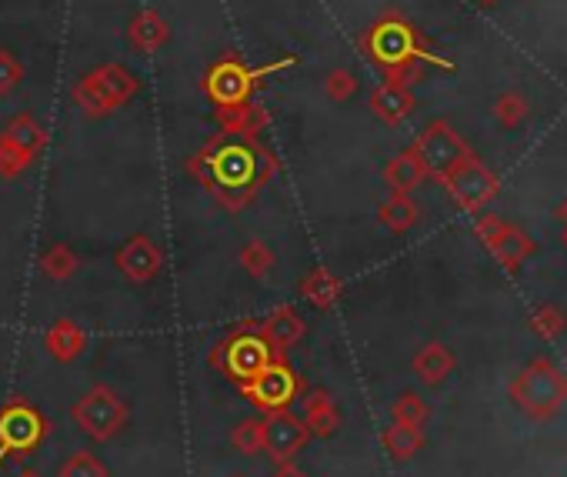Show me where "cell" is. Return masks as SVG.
<instances>
[{
	"label": "cell",
	"mask_w": 567,
	"mask_h": 477,
	"mask_svg": "<svg viewBox=\"0 0 567 477\" xmlns=\"http://www.w3.org/2000/svg\"><path fill=\"white\" fill-rule=\"evenodd\" d=\"M187 167L214 190V197L227 210H240L244 204H250L260 180L274 170V164L267 167L264 157L244 141L214 144L204 154H197Z\"/></svg>",
	"instance_id": "cell-1"
},
{
	"label": "cell",
	"mask_w": 567,
	"mask_h": 477,
	"mask_svg": "<svg viewBox=\"0 0 567 477\" xmlns=\"http://www.w3.org/2000/svg\"><path fill=\"white\" fill-rule=\"evenodd\" d=\"M364 48H368L371 61L388 71V81H398V84H408V87L421 77V64H427V61L451 71V64L434 58L421 44L417 31L401 18H384L381 24H374L371 34L364 38Z\"/></svg>",
	"instance_id": "cell-2"
},
{
	"label": "cell",
	"mask_w": 567,
	"mask_h": 477,
	"mask_svg": "<svg viewBox=\"0 0 567 477\" xmlns=\"http://www.w3.org/2000/svg\"><path fill=\"white\" fill-rule=\"evenodd\" d=\"M507 394L524 417L550 421L567 404V374L550 357H534L511 377Z\"/></svg>",
	"instance_id": "cell-3"
},
{
	"label": "cell",
	"mask_w": 567,
	"mask_h": 477,
	"mask_svg": "<svg viewBox=\"0 0 567 477\" xmlns=\"http://www.w3.org/2000/svg\"><path fill=\"white\" fill-rule=\"evenodd\" d=\"M274 357H284L270 348V341L260 334V324H244L230 331L214 351H210V367L234 381L237 387L247 384L254 374H260Z\"/></svg>",
	"instance_id": "cell-4"
},
{
	"label": "cell",
	"mask_w": 567,
	"mask_h": 477,
	"mask_svg": "<svg viewBox=\"0 0 567 477\" xmlns=\"http://www.w3.org/2000/svg\"><path fill=\"white\" fill-rule=\"evenodd\" d=\"M51 434V421L24 397H14L0 407V460H24L34 454Z\"/></svg>",
	"instance_id": "cell-5"
},
{
	"label": "cell",
	"mask_w": 567,
	"mask_h": 477,
	"mask_svg": "<svg viewBox=\"0 0 567 477\" xmlns=\"http://www.w3.org/2000/svg\"><path fill=\"white\" fill-rule=\"evenodd\" d=\"M240 394L260 411V414H274V411H291V404L305 394V381L301 374L284 361L274 357L260 374H254L247 384H240Z\"/></svg>",
	"instance_id": "cell-6"
},
{
	"label": "cell",
	"mask_w": 567,
	"mask_h": 477,
	"mask_svg": "<svg viewBox=\"0 0 567 477\" xmlns=\"http://www.w3.org/2000/svg\"><path fill=\"white\" fill-rule=\"evenodd\" d=\"M74 424L97 444H107L111 437H117L127 424V404L121 401L117 391H111L107 384L91 387L81 401H74L71 407Z\"/></svg>",
	"instance_id": "cell-7"
},
{
	"label": "cell",
	"mask_w": 567,
	"mask_h": 477,
	"mask_svg": "<svg viewBox=\"0 0 567 477\" xmlns=\"http://www.w3.org/2000/svg\"><path fill=\"white\" fill-rule=\"evenodd\" d=\"M411 151H414L417 160L424 164L427 177H437V180H444V177L471 154V147L464 144V137H461L451 124H444V121H431V124L421 131V137L414 141Z\"/></svg>",
	"instance_id": "cell-8"
},
{
	"label": "cell",
	"mask_w": 567,
	"mask_h": 477,
	"mask_svg": "<svg viewBox=\"0 0 567 477\" xmlns=\"http://www.w3.org/2000/svg\"><path fill=\"white\" fill-rule=\"evenodd\" d=\"M444 187H447V194L454 197V204L461 207V210H471V214H477V210H484L494 197H497V190H501V180H497V174H491L487 167H484V160L471 151L444 180H441Z\"/></svg>",
	"instance_id": "cell-9"
},
{
	"label": "cell",
	"mask_w": 567,
	"mask_h": 477,
	"mask_svg": "<svg viewBox=\"0 0 567 477\" xmlns=\"http://www.w3.org/2000/svg\"><path fill=\"white\" fill-rule=\"evenodd\" d=\"M311 440V431L305 424V417L291 414V411H274L264 414V454L280 464V460H295Z\"/></svg>",
	"instance_id": "cell-10"
},
{
	"label": "cell",
	"mask_w": 567,
	"mask_h": 477,
	"mask_svg": "<svg viewBox=\"0 0 567 477\" xmlns=\"http://www.w3.org/2000/svg\"><path fill=\"white\" fill-rule=\"evenodd\" d=\"M134 91H137V81H134L124 68H101L97 74H91V77L81 81L78 101H81L91 114H104V111L124 104Z\"/></svg>",
	"instance_id": "cell-11"
},
{
	"label": "cell",
	"mask_w": 567,
	"mask_h": 477,
	"mask_svg": "<svg viewBox=\"0 0 567 477\" xmlns=\"http://www.w3.org/2000/svg\"><path fill=\"white\" fill-rule=\"evenodd\" d=\"M270 71H274V68L254 74V71H247V68L237 64V61H224V64H217V68L207 74V94H210V101L220 104V107H240V104L247 101V91H250L254 77L270 74Z\"/></svg>",
	"instance_id": "cell-12"
},
{
	"label": "cell",
	"mask_w": 567,
	"mask_h": 477,
	"mask_svg": "<svg viewBox=\"0 0 567 477\" xmlns=\"http://www.w3.org/2000/svg\"><path fill=\"white\" fill-rule=\"evenodd\" d=\"M117 268L127 281L134 284H144V281H154L157 271H161V251L151 237L137 234L131 241L117 251Z\"/></svg>",
	"instance_id": "cell-13"
},
{
	"label": "cell",
	"mask_w": 567,
	"mask_h": 477,
	"mask_svg": "<svg viewBox=\"0 0 567 477\" xmlns=\"http://www.w3.org/2000/svg\"><path fill=\"white\" fill-rule=\"evenodd\" d=\"M487 251L494 255V261H497L501 268L517 271L527 258H534V255H537V241H534V237H530L527 230H520V227L507 224V227L497 234V241H494Z\"/></svg>",
	"instance_id": "cell-14"
},
{
	"label": "cell",
	"mask_w": 567,
	"mask_h": 477,
	"mask_svg": "<svg viewBox=\"0 0 567 477\" xmlns=\"http://www.w3.org/2000/svg\"><path fill=\"white\" fill-rule=\"evenodd\" d=\"M305 318L295 308H277L267 321H260V334L270 341V348L277 354H284L288 348H295L305 338Z\"/></svg>",
	"instance_id": "cell-15"
},
{
	"label": "cell",
	"mask_w": 567,
	"mask_h": 477,
	"mask_svg": "<svg viewBox=\"0 0 567 477\" xmlns=\"http://www.w3.org/2000/svg\"><path fill=\"white\" fill-rule=\"evenodd\" d=\"M301 417H305L311 437H331V434H338V427H341V411H338L331 391H324V387L308 391V397H305V414H301Z\"/></svg>",
	"instance_id": "cell-16"
},
{
	"label": "cell",
	"mask_w": 567,
	"mask_h": 477,
	"mask_svg": "<svg viewBox=\"0 0 567 477\" xmlns=\"http://www.w3.org/2000/svg\"><path fill=\"white\" fill-rule=\"evenodd\" d=\"M371 111H374L384 124H401V121L414 111V94H411L408 84L384 81V84L371 94Z\"/></svg>",
	"instance_id": "cell-17"
},
{
	"label": "cell",
	"mask_w": 567,
	"mask_h": 477,
	"mask_svg": "<svg viewBox=\"0 0 567 477\" xmlns=\"http://www.w3.org/2000/svg\"><path fill=\"white\" fill-rule=\"evenodd\" d=\"M454 354H451V348L447 344H441V341H431V344H424L417 354H414V374L427 384V387H441L451 374H454Z\"/></svg>",
	"instance_id": "cell-18"
},
{
	"label": "cell",
	"mask_w": 567,
	"mask_h": 477,
	"mask_svg": "<svg viewBox=\"0 0 567 477\" xmlns=\"http://www.w3.org/2000/svg\"><path fill=\"white\" fill-rule=\"evenodd\" d=\"M384 180H388V187H391L394 194H411V190H417V187L427 180V170H424V164L417 160L414 151H404V154H398V157L384 167Z\"/></svg>",
	"instance_id": "cell-19"
},
{
	"label": "cell",
	"mask_w": 567,
	"mask_h": 477,
	"mask_svg": "<svg viewBox=\"0 0 567 477\" xmlns=\"http://www.w3.org/2000/svg\"><path fill=\"white\" fill-rule=\"evenodd\" d=\"M301 294H305V301H311L318 311H328V308H334L338 301H341V281L328 271V268H315L305 281H301V288H298Z\"/></svg>",
	"instance_id": "cell-20"
},
{
	"label": "cell",
	"mask_w": 567,
	"mask_h": 477,
	"mask_svg": "<svg viewBox=\"0 0 567 477\" xmlns=\"http://www.w3.org/2000/svg\"><path fill=\"white\" fill-rule=\"evenodd\" d=\"M378 217H381V224H384L388 230L408 234V230L421 220V207L411 200V194H391V197L381 204Z\"/></svg>",
	"instance_id": "cell-21"
},
{
	"label": "cell",
	"mask_w": 567,
	"mask_h": 477,
	"mask_svg": "<svg viewBox=\"0 0 567 477\" xmlns=\"http://www.w3.org/2000/svg\"><path fill=\"white\" fill-rule=\"evenodd\" d=\"M84 348H87V338H84V331H81L74 321H58V324L48 331V351H51V357H58L61 364L74 361Z\"/></svg>",
	"instance_id": "cell-22"
},
{
	"label": "cell",
	"mask_w": 567,
	"mask_h": 477,
	"mask_svg": "<svg viewBox=\"0 0 567 477\" xmlns=\"http://www.w3.org/2000/svg\"><path fill=\"white\" fill-rule=\"evenodd\" d=\"M0 144L4 147H11V151H18L24 160H34V154H38V147L44 144V134H41V127H38V121L34 117H18L11 127H8V134L0 137Z\"/></svg>",
	"instance_id": "cell-23"
},
{
	"label": "cell",
	"mask_w": 567,
	"mask_h": 477,
	"mask_svg": "<svg viewBox=\"0 0 567 477\" xmlns=\"http://www.w3.org/2000/svg\"><path fill=\"white\" fill-rule=\"evenodd\" d=\"M381 440H384V450L394 460H411L424 447V431L421 427H411V424H391L381 434Z\"/></svg>",
	"instance_id": "cell-24"
},
{
	"label": "cell",
	"mask_w": 567,
	"mask_h": 477,
	"mask_svg": "<svg viewBox=\"0 0 567 477\" xmlns=\"http://www.w3.org/2000/svg\"><path fill=\"white\" fill-rule=\"evenodd\" d=\"M530 117V101L520 94V91H504L497 101H494V121L507 131H517L524 121Z\"/></svg>",
	"instance_id": "cell-25"
},
{
	"label": "cell",
	"mask_w": 567,
	"mask_h": 477,
	"mask_svg": "<svg viewBox=\"0 0 567 477\" xmlns=\"http://www.w3.org/2000/svg\"><path fill=\"white\" fill-rule=\"evenodd\" d=\"M530 331L540 338V341H557L564 331H567V314L557 308V304H540L530 311Z\"/></svg>",
	"instance_id": "cell-26"
},
{
	"label": "cell",
	"mask_w": 567,
	"mask_h": 477,
	"mask_svg": "<svg viewBox=\"0 0 567 477\" xmlns=\"http://www.w3.org/2000/svg\"><path fill=\"white\" fill-rule=\"evenodd\" d=\"M427 417H431V407H427V401H424L421 394H414V391L398 394V401L391 404V421H394V424L424 427V424H427Z\"/></svg>",
	"instance_id": "cell-27"
},
{
	"label": "cell",
	"mask_w": 567,
	"mask_h": 477,
	"mask_svg": "<svg viewBox=\"0 0 567 477\" xmlns=\"http://www.w3.org/2000/svg\"><path fill=\"white\" fill-rule=\"evenodd\" d=\"M131 41L141 48V51H154L167 41V24L157 18V14H137L134 24H131Z\"/></svg>",
	"instance_id": "cell-28"
},
{
	"label": "cell",
	"mask_w": 567,
	"mask_h": 477,
	"mask_svg": "<svg viewBox=\"0 0 567 477\" xmlns=\"http://www.w3.org/2000/svg\"><path fill=\"white\" fill-rule=\"evenodd\" d=\"M230 447L237 454H260L264 447V417H244L230 427Z\"/></svg>",
	"instance_id": "cell-29"
},
{
	"label": "cell",
	"mask_w": 567,
	"mask_h": 477,
	"mask_svg": "<svg viewBox=\"0 0 567 477\" xmlns=\"http://www.w3.org/2000/svg\"><path fill=\"white\" fill-rule=\"evenodd\" d=\"M41 268L51 281H68L74 271H78V255L68 248V245H54L44 258H41Z\"/></svg>",
	"instance_id": "cell-30"
},
{
	"label": "cell",
	"mask_w": 567,
	"mask_h": 477,
	"mask_svg": "<svg viewBox=\"0 0 567 477\" xmlns=\"http://www.w3.org/2000/svg\"><path fill=\"white\" fill-rule=\"evenodd\" d=\"M58 477H111V470H107L94 454L78 450V454H71V457L61 464Z\"/></svg>",
	"instance_id": "cell-31"
},
{
	"label": "cell",
	"mask_w": 567,
	"mask_h": 477,
	"mask_svg": "<svg viewBox=\"0 0 567 477\" xmlns=\"http://www.w3.org/2000/svg\"><path fill=\"white\" fill-rule=\"evenodd\" d=\"M240 265H244V271L250 278H264L274 268V251L264 241H250V245L240 248Z\"/></svg>",
	"instance_id": "cell-32"
},
{
	"label": "cell",
	"mask_w": 567,
	"mask_h": 477,
	"mask_svg": "<svg viewBox=\"0 0 567 477\" xmlns=\"http://www.w3.org/2000/svg\"><path fill=\"white\" fill-rule=\"evenodd\" d=\"M324 91H328L331 101H348L358 91V81H354L351 71H331L328 81H324Z\"/></svg>",
	"instance_id": "cell-33"
},
{
	"label": "cell",
	"mask_w": 567,
	"mask_h": 477,
	"mask_svg": "<svg viewBox=\"0 0 567 477\" xmlns=\"http://www.w3.org/2000/svg\"><path fill=\"white\" fill-rule=\"evenodd\" d=\"M507 227V220L504 217H497V214H481L477 220H474V234H477V241L484 245V248H491L494 241H497V234Z\"/></svg>",
	"instance_id": "cell-34"
},
{
	"label": "cell",
	"mask_w": 567,
	"mask_h": 477,
	"mask_svg": "<svg viewBox=\"0 0 567 477\" xmlns=\"http://www.w3.org/2000/svg\"><path fill=\"white\" fill-rule=\"evenodd\" d=\"M21 81V64L14 61L11 51H0V94L11 91Z\"/></svg>",
	"instance_id": "cell-35"
},
{
	"label": "cell",
	"mask_w": 567,
	"mask_h": 477,
	"mask_svg": "<svg viewBox=\"0 0 567 477\" xmlns=\"http://www.w3.org/2000/svg\"><path fill=\"white\" fill-rule=\"evenodd\" d=\"M28 164H31V160H24L18 151H11V147L0 144V174H4V177H18Z\"/></svg>",
	"instance_id": "cell-36"
},
{
	"label": "cell",
	"mask_w": 567,
	"mask_h": 477,
	"mask_svg": "<svg viewBox=\"0 0 567 477\" xmlns=\"http://www.w3.org/2000/svg\"><path fill=\"white\" fill-rule=\"evenodd\" d=\"M274 477H308V474L298 467V460H280V464L274 467Z\"/></svg>",
	"instance_id": "cell-37"
},
{
	"label": "cell",
	"mask_w": 567,
	"mask_h": 477,
	"mask_svg": "<svg viewBox=\"0 0 567 477\" xmlns=\"http://www.w3.org/2000/svg\"><path fill=\"white\" fill-rule=\"evenodd\" d=\"M554 214H557V220H560V224H564V227H567V200H560V204H557V210H554Z\"/></svg>",
	"instance_id": "cell-38"
},
{
	"label": "cell",
	"mask_w": 567,
	"mask_h": 477,
	"mask_svg": "<svg viewBox=\"0 0 567 477\" xmlns=\"http://www.w3.org/2000/svg\"><path fill=\"white\" fill-rule=\"evenodd\" d=\"M477 4H484V8H494V4H501V0H477Z\"/></svg>",
	"instance_id": "cell-39"
},
{
	"label": "cell",
	"mask_w": 567,
	"mask_h": 477,
	"mask_svg": "<svg viewBox=\"0 0 567 477\" xmlns=\"http://www.w3.org/2000/svg\"><path fill=\"white\" fill-rule=\"evenodd\" d=\"M21 477H41V474H38V470H24Z\"/></svg>",
	"instance_id": "cell-40"
}]
</instances>
